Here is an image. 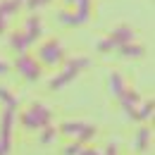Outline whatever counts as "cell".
Wrapping results in <instances>:
<instances>
[{
    "mask_svg": "<svg viewBox=\"0 0 155 155\" xmlns=\"http://www.w3.org/2000/svg\"><path fill=\"white\" fill-rule=\"evenodd\" d=\"M15 67H17V72H19L24 79H29V81H36L41 77V62L31 58V55H26V53H21L19 58L15 60Z\"/></svg>",
    "mask_w": 155,
    "mask_h": 155,
    "instance_id": "8992f818",
    "label": "cell"
},
{
    "mask_svg": "<svg viewBox=\"0 0 155 155\" xmlns=\"http://www.w3.org/2000/svg\"><path fill=\"white\" fill-rule=\"evenodd\" d=\"M43 129H45V134L41 136V143H50V141H55V136H58V129H55V127L45 124Z\"/></svg>",
    "mask_w": 155,
    "mask_h": 155,
    "instance_id": "2e32d148",
    "label": "cell"
},
{
    "mask_svg": "<svg viewBox=\"0 0 155 155\" xmlns=\"http://www.w3.org/2000/svg\"><path fill=\"white\" fill-rule=\"evenodd\" d=\"M7 69H10V64H7V62H2V60H0V74H5V72H7Z\"/></svg>",
    "mask_w": 155,
    "mask_h": 155,
    "instance_id": "44dd1931",
    "label": "cell"
},
{
    "mask_svg": "<svg viewBox=\"0 0 155 155\" xmlns=\"http://www.w3.org/2000/svg\"><path fill=\"white\" fill-rule=\"evenodd\" d=\"M134 29L131 26H117V29H112V34H110V38L115 41V45L119 48V45H124V43H131L134 41Z\"/></svg>",
    "mask_w": 155,
    "mask_h": 155,
    "instance_id": "ba28073f",
    "label": "cell"
},
{
    "mask_svg": "<svg viewBox=\"0 0 155 155\" xmlns=\"http://www.w3.org/2000/svg\"><path fill=\"white\" fill-rule=\"evenodd\" d=\"M60 19L64 24H72V26L86 24L88 21V10H67V12H60Z\"/></svg>",
    "mask_w": 155,
    "mask_h": 155,
    "instance_id": "52a82bcc",
    "label": "cell"
},
{
    "mask_svg": "<svg viewBox=\"0 0 155 155\" xmlns=\"http://www.w3.org/2000/svg\"><path fill=\"white\" fill-rule=\"evenodd\" d=\"M119 53L124 55V58H141L146 50H143V45H138V43H124V45H119Z\"/></svg>",
    "mask_w": 155,
    "mask_h": 155,
    "instance_id": "30bf717a",
    "label": "cell"
},
{
    "mask_svg": "<svg viewBox=\"0 0 155 155\" xmlns=\"http://www.w3.org/2000/svg\"><path fill=\"white\" fill-rule=\"evenodd\" d=\"M103 155H117V148H115V146H110V148H107Z\"/></svg>",
    "mask_w": 155,
    "mask_h": 155,
    "instance_id": "7402d4cb",
    "label": "cell"
},
{
    "mask_svg": "<svg viewBox=\"0 0 155 155\" xmlns=\"http://www.w3.org/2000/svg\"><path fill=\"white\" fill-rule=\"evenodd\" d=\"M84 150V143H79V141H74V143H69L67 148H64V155H79Z\"/></svg>",
    "mask_w": 155,
    "mask_h": 155,
    "instance_id": "e0dca14e",
    "label": "cell"
},
{
    "mask_svg": "<svg viewBox=\"0 0 155 155\" xmlns=\"http://www.w3.org/2000/svg\"><path fill=\"white\" fill-rule=\"evenodd\" d=\"M150 136H153L150 127H141V129H138V136H136V148H138V150H146L148 143H150Z\"/></svg>",
    "mask_w": 155,
    "mask_h": 155,
    "instance_id": "7c38bea8",
    "label": "cell"
},
{
    "mask_svg": "<svg viewBox=\"0 0 155 155\" xmlns=\"http://www.w3.org/2000/svg\"><path fill=\"white\" fill-rule=\"evenodd\" d=\"M64 60V48H62V43L60 41H45L43 45H41L38 50V62L41 64H58Z\"/></svg>",
    "mask_w": 155,
    "mask_h": 155,
    "instance_id": "5b68a950",
    "label": "cell"
},
{
    "mask_svg": "<svg viewBox=\"0 0 155 155\" xmlns=\"http://www.w3.org/2000/svg\"><path fill=\"white\" fill-rule=\"evenodd\" d=\"M58 131L64 134V136H72L79 143H86V141H91V138L96 136V127H91V124H86V122H64Z\"/></svg>",
    "mask_w": 155,
    "mask_h": 155,
    "instance_id": "277c9868",
    "label": "cell"
},
{
    "mask_svg": "<svg viewBox=\"0 0 155 155\" xmlns=\"http://www.w3.org/2000/svg\"><path fill=\"white\" fill-rule=\"evenodd\" d=\"M124 88H127V84H124V79L119 77L117 72H112V74H110V91H112V96H115V98H119V96H122V91H124Z\"/></svg>",
    "mask_w": 155,
    "mask_h": 155,
    "instance_id": "4fadbf2b",
    "label": "cell"
},
{
    "mask_svg": "<svg viewBox=\"0 0 155 155\" xmlns=\"http://www.w3.org/2000/svg\"><path fill=\"white\" fill-rule=\"evenodd\" d=\"M41 31H43V24H41L38 17H31V19L26 21V36H29V41H31V43L41 36Z\"/></svg>",
    "mask_w": 155,
    "mask_h": 155,
    "instance_id": "8fae6325",
    "label": "cell"
},
{
    "mask_svg": "<svg viewBox=\"0 0 155 155\" xmlns=\"http://www.w3.org/2000/svg\"><path fill=\"white\" fill-rule=\"evenodd\" d=\"M119 103H122V107H124L129 115H134V112H136V105L141 103V96H138L136 91L124 88V91H122V96H119Z\"/></svg>",
    "mask_w": 155,
    "mask_h": 155,
    "instance_id": "9c48e42d",
    "label": "cell"
},
{
    "mask_svg": "<svg viewBox=\"0 0 155 155\" xmlns=\"http://www.w3.org/2000/svg\"><path fill=\"white\" fill-rule=\"evenodd\" d=\"M17 105H19L17 100L10 103V105H5L2 127H0V155H7V153H10V148H12L10 136H12V124H15V110H17Z\"/></svg>",
    "mask_w": 155,
    "mask_h": 155,
    "instance_id": "3957f363",
    "label": "cell"
},
{
    "mask_svg": "<svg viewBox=\"0 0 155 155\" xmlns=\"http://www.w3.org/2000/svg\"><path fill=\"white\" fill-rule=\"evenodd\" d=\"M153 115V100H148V103H143L141 107H138V112H134V119H141V122H146V119H150Z\"/></svg>",
    "mask_w": 155,
    "mask_h": 155,
    "instance_id": "9a60e30c",
    "label": "cell"
},
{
    "mask_svg": "<svg viewBox=\"0 0 155 155\" xmlns=\"http://www.w3.org/2000/svg\"><path fill=\"white\" fill-rule=\"evenodd\" d=\"M79 155H100L98 150H93V148H86V150H81Z\"/></svg>",
    "mask_w": 155,
    "mask_h": 155,
    "instance_id": "ffe728a7",
    "label": "cell"
},
{
    "mask_svg": "<svg viewBox=\"0 0 155 155\" xmlns=\"http://www.w3.org/2000/svg\"><path fill=\"white\" fill-rule=\"evenodd\" d=\"M112 48H117V45H115V41L110 38V36H107L105 41H100V43H98V50H100V53H107V50H112Z\"/></svg>",
    "mask_w": 155,
    "mask_h": 155,
    "instance_id": "ac0fdd59",
    "label": "cell"
},
{
    "mask_svg": "<svg viewBox=\"0 0 155 155\" xmlns=\"http://www.w3.org/2000/svg\"><path fill=\"white\" fill-rule=\"evenodd\" d=\"M86 67H91V60L88 58H72L67 62V67L60 72L58 77L50 79V88H62V86H67V84L74 81V79L79 77V72L86 69Z\"/></svg>",
    "mask_w": 155,
    "mask_h": 155,
    "instance_id": "6da1fadb",
    "label": "cell"
},
{
    "mask_svg": "<svg viewBox=\"0 0 155 155\" xmlns=\"http://www.w3.org/2000/svg\"><path fill=\"white\" fill-rule=\"evenodd\" d=\"M50 119H53L50 107H45V105H41V103H34V105L21 115V124H24V129H41V127L50 124Z\"/></svg>",
    "mask_w": 155,
    "mask_h": 155,
    "instance_id": "7a4b0ae2",
    "label": "cell"
},
{
    "mask_svg": "<svg viewBox=\"0 0 155 155\" xmlns=\"http://www.w3.org/2000/svg\"><path fill=\"white\" fill-rule=\"evenodd\" d=\"M0 100H2L5 105H10V103H15L17 98H15V96H10V91H7V88H0Z\"/></svg>",
    "mask_w": 155,
    "mask_h": 155,
    "instance_id": "d6986e66",
    "label": "cell"
},
{
    "mask_svg": "<svg viewBox=\"0 0 155 155\" xmlns=\"http://www.w3.org/2000/svg\"><path fill=\"white\" fill-rule=\"evenodd\" d=\"M10 43H12V48H17L19 53H26V48L31 45V41H29L26 34H15V36L10 38Z\"/></svg>",
    "mask_w": 155,
    "mask_h": 155,
    "instance_id": "5bb4252c",
    "label": "cell"
}]
</instances>
